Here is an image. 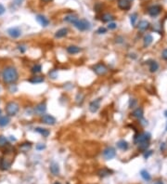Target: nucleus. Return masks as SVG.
I'll return each mask as SVG.
<instances>
[{
  "mask_svg": "<svg viewBox=\"0 0 167 184\" xmlns=\"http://www.w3.org/2000/svg\"><path fill=\"white\" fill-rule=\"evenodd\" d=\"M117 146L119 149H121L123 151H126L128 149V142L125 141L124 139H121L117 142Z\"/></svg>",
  "mask_w": 167,
  "mask_h": 184,
  "instance_id": "17",
  "label": "nucleus"
},
{
  "mask_svg": "<svg viewBox=\"0 0 167 184\" xmlns=\"http://www.w3.org/2000/svg\"><path fill=\"white\" fill-rule=\"evenodd\" d=\"M9 167H10V163L7 162V160L3 159L0 163V168L3 170H6V169H8Z\"/></svg>",
  "mask_w": 167,
  "mask_h": 184,
  "instance_id": "26",
  "label": "nucleus"
},
{
  "mask_svg": "<svg viewBox=\"0 0 167 184\" xmlns=\"http://www.w3.org/2000/svg\"><path fill=\"white\" fill-rule=\"evenodd\" d=\"M54 184H60V183H59V182H55V183H54Z\"/></svg>",
  "mask_w": 167,
  "mask_h": 184,
  "instance_id": "47",
  "label": "nucleus"
},
{
  "mask_svg": "<svg viewBox=\"0 0 167 184\" xmlns=\"http://www.w3.org/2000/svg\"><path fill=\"white\" fill-rule=\"evenodd\" d=\"M111 173H112V171L110 170L109 168H106V167H104V168L100 169V170L98 172L99 176H100V177H106V176H109V175H111Z\"/></svg>",
  "mask_w": 167,
  "mask_h": 184,
  "instance_id": "21",
  "label": "nucleus"
},
{
  "mask_svg": "<svg viewBox=\"0 0 167 184\" xmlns=\"http://www.w3.org/2000/svg\"><path fill=\"white\" fill-rule=\"evenodd\" d=\"M137 13L132 14V15H131V17H130V21H131V24H132L133 26H135V25H136V21H137Z\"/></svg>",
  "mask_w": 167,
  "mask_h": 184,
  "instance_id": "33",
  "label": "nucleus"
},
{
  "mask_svg": "<svg viewBox=\"0 0 167 184\" xmlns=\"http://www.w3.org/2000/svg\"><path fill=\"white\" fill-rule=\"evenodd\" d=\"M18 49H19V50H20L21 53H23V52H25V51H26V47H25V46L21 45V46H19V47H18Z\"/></svg>",
  "mask_w": 167,
  "mask_h": 184,
  "instance_id": "40",
  "label": "nucleus"
},
{
  "mask_svg": "<svg viewBox=\"0 0 167 184\" xmlns=\"http://www.w3.org/2000/svg\"><path fill=\"white\" fill-rule=\"evenodd\" d=\"M97 33L99 35H103V34H106L107 33V29L105 27H100L97 31Z\"/></svg>",
  "mask_w": 167,
  "mask_h": 184,
  "instance_id": "36",
  "label": "nucleus"
},
{
  "mask_svg": "<svg viewBox=\"0 0 167 184\" xmlns=\"http://www.w3.org/2000/svg\"><path fill=\"white\" fill-rule=\"evenodd\" d=\"M41 70H42V66L40 64H35L32 67V73H38L41 72Z\"/></svg>",
  "mask_w": 167,
  "mask_h": 184,
  "instance_id": "32",
  "label": "nucleus"
},
{
  "mask_svg": "<svg viewBox=\"0 0 167 184\" xmlns=\"http://www.w3.org/2000/svg\"><path fill=\"white\" fill-rule=\"evenodd\" d=\"M0 90H1V88H0Z\"/></svg>",
  "mask_w": 167,
  "mask_h": 184,
  "instance_id": "51",
  "label": "nucleus"
},
{
  "mask_svg": "<svg viewBox=\"0 0 167 184\" xmlns=\"http://www.w3.org/2000/svg\"><path fill=\"white\" fill-rule=\"evenodd\" d=\"M128 1H133V0H128Z\"/></svg>",
  "mask_w": 167,
  "mask_h": 184,
  "instance_id": "49",
  "label": "nucleus"
},
{
  "mask_svg": "<svg viewBox=\"0 0 167 184\" xmlns=\"http://www.w3.org/2000/svg\"><path fill=\"white\" fill-rule=\"evenodd\" d=\"M73 25L74 27L79 30V31H87V30H90L91 28V24L90 22L86 20V19H77L74 22H73Z\"/></svg>",
  "mask_w": 167,
  "mask_h": 184,
  "instance_id": "3",
  "label": "nucleus"
},
{
  "mask_svg": "<svg viewBox=\"0 0 167 184\" xmlns=\"http://www.w3.org/2000/svg\"><path fill=\"white\" fill-rule=\"evenodd\" d=\"M115 155H116V152L113 147H107L103 151V156L106 160H111L112 158L115 157Z\"/></svg>",
  "mask_w": 167,
  "mask_h": 184,
  "instance_id": "6",
  "label": "nucleus"
},
{
  "mask_svg": "<svg viewBox=\"0 0 167 184\" xmlns=\"http://www.w3.org/2000/svg\"><path fill=\"white\" fill-rule=\"evenodd\" d=\"M80 51H81V49L77 46H70V47L67 48V52L69 54H72H72H77Z\"/></svg>",
  "mask_w": 167,
  "mask_h": 184,
  "instance_id": "15",
  "label": "nucleus"
},
{
  "mask_svg": "<svg viewBox=\"0 0 167 184\" xmlns=\"http://www.w3.org/2000/svg\"><path fill=\"white\" fill-rule=\"evenodd\" d=\"M35 131H36L37 133H39L40 135H42L43 137H45V138L49 137V135L50 134V132H49V129L43 128V127H36V128H35Z\"/></svg>",
  "mask_w": 167,
  "mask_h": 184,
  "instance_id": "16",
  "label": "nucleus"
},
{
  "mask_svg": "<svg viewBox=\"0 0 167 184\" xmlns=\"http://www.w3.org/2000/svg\"><path fill=\"white\" fill-rule=\"evenodd\" d=\"M162 10V7L161 6H158V5H154V6H151V7H149L148 9V13L151 16V17H156L160 14Z\"/></svg>",
  "mask_w": 167,
  "mask_h": 184,
  "instance_id": "9",
  "label": "nucleus"
},
{
  "mask_svg": "<svg viewBox=\"0 0 167 184\" xmlns=\"http://www.w3.org/2000/svg\"><path fill=\"white\" fill-rule=\"evenodd\" d=\"M1 112H2V111H1V109H0V115H1Z\"/></svg>",
  "mask_w": 167,
  "mask_h": 184,
  "instance_id": "48",
  "label": "nucleus"
},
{
  "mask_svg": "<svg viewBox=\"0 0 167 184\" xmlns=\"http://www.w3.org/2000/svg\"><path fill=\"white\" fill-rule=\"evenodd\" d=\"M36 21L44 27L48 26L49 24V21L47 17H45L44 15H37L36 16Z\"/></svg>",
  "mask_w": 167,
  "mask_h": 184,
  "instance_id": "12",
  "label": "nucleus"
},
{
  "mask_svg": "<svg viewBox=\"0 0 167 184\" xmlns=\"http://www.w3.org/2000/svg\"><path fill=\"white\" fill-rule=\"evenodd\" d=\"M5 12H6V8H5V7H4L2 4H0V16H1V15H3Z\"/></svg>",
  "mask_w": 167,
  "mask_h": 184,
  "instance_id": "41",
  "label": "nucleus"
},
{
  "mask_svg": "<svg viewBox=\"0 0 167 184\" xmlns=\"http://www.w3.org/2000/svg\"><path fill=\"white\" fill-rule=\"evenodd\" d=\"M116 27H117V24L114 23V22H110L109 25H108V28L110 30H114V29H116Z\"/></svg>",
  "mask_w": 167,
  "mask_h": 184,
  "instance_id": "38",
  "label": "nucleus"
},
{
  "mask_svg": "<svg viewBox=\"0 0 167 184\" xmlns=\"http://www.w3.org/2000/svg\"><path fill=\"white\" fill-rule=\"evenodd\" d=\"M35 112L37 113V114H39V115H43V114H45L46 113V111H47V105H46V103L45 102H41V103H39V104H37L36 106H35Z\"/></svg>",
  "mask_w": 167,
  "mask_h": 184,
  "instance_id": "13",
  "label": "nucleus"
},
{
  "mask_svg": "<svg viewBox=\"0 0 167 184\" xmlns=\"http://www.w3.org/2000/svg\"><path fill=\"white\" fill-rule=\"evenodd\" d=\"M100 101H101V98H99L95 101H93L90 104H89V111L93 114H95L96 112H98V110L100 109Z\"/></svg>",
  "mask_w": 167,
  "mask_h": 184,
  "instance_id": "8",
  "label": "nucleus"
},
{
  "mask_svg": "<svg viewBox=\"0 0 167 184\" xmlns=\"http://www.w3.org/2000/svg\"><path fill=\"white\" fill-rule=\"evenodd\" d=\"M22 1L23 0H14L13 2H12V5H11V7H19L21 5V3H22Z\"/></svg>",
  "mask_w": 167,
  "mask_h": 184,
  "instance_id": "35",
  "label": "nucleus"
},
{
  "mask_svg": "<svg viewBox=\"0 0 167 184\" xmlns=\"http://www.w3.org/2000/svg\"><path fill=\"white\" fill-rule=\"evenodd\" d=\"M7 144H8L7 139L4 136H0V148L6 147V146H7Z\"/></svg>",
  "mask_w": 167,
  "mask_h": 184,
  "instance_id": "30",
  "label": "nucleus"
},
{
  "mask_svg": "<svg viewBox=\"0 0 167 184\" xmlns=\"http://www.w3.org/2000/svg\"><path fill=\"white\" fill-rule=\"evenodd\" d=\"M137 27H138V29L140 31H145V30H147L150 27V23L147 21H139Z\"/></svg>",
  "mask_w": 167,
  "mask_h": 184,
  "instance_id": "18",
  "label": "nucleus"
},
{
  "mask_svg": "<svg viewBox=\"0 0 167 184\" xmlns=\"http://www.w3.org/2000/svg\"><path fill=\"white\" fill-rule=\"evenodd\" d=\"M166 129H167V126H166Z\"/></svg>",
  "mask_w": 167,
  "mask_h": 184,
  "instance_id": "50",
  "label": "nucleus"
},
{
  "mask_svg": "<svg viewBox=\"0 0 167 184\" xmlns=\"http://www.w3.org/2000/svg\"><path fill=\"white\" fill-rule=\"evenodd\" d=\"M32 148V143L31 142H24L20 146V150L22 152H28Z\"/></svg>",
  "mask_w": 167,
  "mask_h": 184,
  "instance_id": "24",
  "label": "nucleus"
},
{
  "mask_svg": "<svg viewBox=\"0 0 167 184\" xmlns=\"http://www.w3.org/2000/svg\"><path fill=\"white\" fill-rule=\"evenodd\" d=\"M158 69H159V64H158V62H157V61H153L150 63V70H151V73L156 72Z\"/></svg>",
  "mask_w": 167,
  "mask_h": 184,
  "instance_id": "29",
  "label": "nucleus"
},
{
  "mask_svg": "<svg viewBox=\"0 0 167 184\" xmlns=\"http://www.w3.org/2000/svg\"><path fill=\"white\" fill-rule=\"evenodd\" d=\"M7 34L12 38H19L21 35V31L19 27H11L7 29Z\"/></svg>",
  "mask_w": 167,
  "mask_h": 184,
  "instance_id": "7",
  "label": "nucleus"
},
{
  "mask_svg": "<svg viewBox=\"0 0 167 184\" xmlns=\"http://www.w3.org/2000/svg\"><path fill=\"white\" fill-rule=\"evenodd\" d=\"M151 154V151H149V153H145V154H144V157H145V158H148Z\"/></svg>",
  "mask_w": 167,
  "mask_h": 184,
  "instance_id": "43",
  "label": "nucleus"
},
{
  "mask_svg": "<svg viewBox=\"0 0 167 184\" xmlns=\"http://www.w3.org/2000/svg\"><path fill=\"white\" fill-rule=\"evenodd\" d=\"M43 1H44V2H49L50 0H43Z\"/></svg>",
  "mask_w": 167,
  "mask_h": 184,
  "instance_id": "45",
  "label": "nucleus"
},
{
  "mask_svg": "<svg viewBox=\"0 0 167 184\" xmlns=\"http://www.w3.org/2000/svg\"><path fill=\"white\" fill-rule=\"evenodd\" d=\"M162 57H163V59H164V60H166L167 61V49L166 50H165L163 51Z\"/></svg>",
  "mask_w": 167,
  "mask_h": 184,
  "instance_id": "42",
  "label": "nucleus"
},
{
  "mask_svg": "<svg viewBox=\"0 0 167 184\" xmlns=\"http://www.w3.org/2000/svg\"><path fill=\"white\" fill-rule=\"evenodd\" d=\"M50 171H51V173L53 174V175H58V173H59V167H58V165L57 164V163H53L51 166H50Z\"/></svg>",
  "mask_w": 167,
  "mask_h": 184,
  "instance_id": "22",
  "label": "nucleus"
},
{
  "mask_svg": "<svg viewBox=\"0 0 167 184\" xmlns=\"http://www.w3.org/2000/svg\"><path fill=\"white\" fill-rule=\"evenodd\" d=\"M151 139V134L150 133H142L135 137V143L140 144L145 141H149Z\"/></svg>",
  "mask_w": 167,
  "mask_h": 184,
  "instance_id": "5",
  "label": "nucleus"
},
{
  "mask_svg": "<svg viewBox=\"0 0 167 184\" xmlns=\"http://www.w3.org/2000/svg\"><path fill=\"white\" fill-rule=\"evenodd\" d=\"M42 122L49 125H53L56 124V118L50 115H45L42 117Z\"/></svg>",
  "mask_w": 167,
  "mask_h": 184,
  "instance_id": "10",
  "label": "nucleus"
},
{
  "mask_svg": "<svg viewBox=\"0 0 167 184\" xmlns=\"http://www.w3.org/2000/svg\"><path fill=\"white\" fill-rule=\"evenodd\" d=\"M2 79L6 84H14L18 79H19V73L16 68L12 66H7L6 67L1 73Z\"/></svg>",
  "mask_w": 167,
  "mask_h": 184,
  "instance_id": "1",
  "label": "nucleus"
},
{
  "mask_svg": "<svg viewBox=\"0 0 167 184\" xmlns=\"http://www.w3.org/2000/svg\"><path fill=\"white\" fill-rule=\"evenodd\" d=\"M10 122V118L8 116H1L0 117V126H6Z\"/></svg>",
  "mask_w": 167,
  "mask_h": 184,
  "instance_id": "19",
  "label": "nucleus"
},
{
  "mask_svg": "<svg viewBox=\"0 0 167 184\" xmlns=\"http://www.w3.org/2000/svg\"><path fill=\"white\" fill-rule=\"evenodd\" d=\"M30 82L33 84H39L44 82V77L43 76H34L32 79H30Z\"/></svg>",
  "mask_w": 167,
  "mask_h": 184,
  "instance_id": "28",
  "label": "nucleus"
},
{
  "mask_svg": "<svg viewBox=\"0 0 167 184\" xmlns=\"http://www.w3.org/2000/svg\"><path fill=\"white\" fill-rule=\"evenodd\" d=\"M153 41V37L151 35H147L144 37V47H149Z\"/></svg>",
  "mask_w": 167,
  "mask_h": 184,
  "instance_id": "23",
  "label": "nucleus"
},
{
  "mask_svg": "<svg viewBox=\"0 0 167 184\" xmlns=\"http://www.w3.org/2000/svg\"><path fill=\"white\" fill-rule=\"evenodd\" d=\"M149 141H145V142H142V143H140L139 144V149L140 150H142V151H145V150H147V148L149 147Z\"/></svg>",
  "mask_w": 167,
  "mask_h": 184,
  "instance_id": "34",
  "label": "nucleus"
},
{
  "mask_svg": "<svg viewBox=\"0 0 167 184\" xmlns=\"http://www.w3.org/2000/svg\"><path fill=\"white\" fill-rule=\"evenodd\" d=\"M93 71L98 75H105L108 73V67L103 63H98L93 66Z\"/></svg>",
  "mask_w": 167,
  "mask_h": 184,
  "instance_id": "4",
  "label": "nucleus"
},
{
  "mask_svg": "<svg viewBox=\"0 0 167 184\" xmlns=\"http://www.w3.org/2000/svg\"><path fill=\"white\" fill-rule=\"evenodd\" d=\"M154 184H164L162 182H155Z\"/></svg>",
  "mask_w": 167,
  "mask_h": 184,
  "instance_id": "44",
  "label": "nucleus"
},
{
  "mask_svg": "<svg viewBox=\"0 0 167 184\" xmlns=\"http://www.w3.org/2000/svg\"><path fill=\"white\" fill-rule=\"evenodd\" d=\"M165 116L167 117V111H165Z\"/></svg>",
  "mask_w": 167,
  "mask_h": 184,
  "instance_id": "46",
  "label": "nucleus"
},
{
  "mask_svg": "<svg viewBox=\"0 0 167 184\" xmlns=\"http://www.w3.org/2000/svg\"><path fill=\"white\" fill-rule=\"evenodd\" d=\"M46 148V145L44 144V143H38L37 145H36V150H38V151H42V150H44Z\"/></svg>",
  "mask_w": 167,
  "mask_h": 184,
  "instance_id": "37",
  "label": "nucleus"
},
{
  "mask_svg": "<svg viewBox=\"0 0 167 184\" xmlns=\"http://www.w3.org/2000/svg\"><path fill=\"white\" fill-rule=\"evenodd\" d=\"M49 76L51 77V78H56L57 76H58V73H57V72H56L55 70H53V71H51V72H49Z\"/></svg>",
  "mask_w": 167,
  "mask_h": 184,
  "instance_id": "39",
  "label": "nucleus"
},
{
  "mask_svg": "<svg viewBox=\"0 0 167 184\" xmlns=\"http://www.w3.org/2000/svg\"><path fill=\"white\" fill-rule=\"evenodd\" d=\"M5 110L8 116H15L20 111V105L15 101H9L7 103Z\"/></svg>",
  "mask_w": 167,
  "mask_h": 184,
  "instance_id": "2",
  "label": "nucleus"
},
{
  "mask_svg": "<svg viewBox=\"0 0 167 184\" xmlns=\"http://www.w3.org/2000/svg\"><path fill=\"white\" fill-rule=\"evenodd\" d=\"M133 116L138 119H141L143 117V109L142 108H137L133 112Z\"/></svg>",
  "mask_w": 167,
  "mask_h": 184,
  "instance_id": "20",
  "label": "nucleus"
},
{
  "mask_svg": "<svg viewBox=\"0 0 167 184\" xmlns=\"http://www.w3.org/2000/svg\"><path fill=\"white\" fill-rule=\"evenodd\" d=\"M68 34V29L67 28H61L59 30H58L55 34V37L57 38H62L64 36H66Z\"/></svg>",
  "mask_w": 167,
  "mask_h": 184,
  "instance_id": "14",
  "label": "nucleus"
},
{
  "mask_svg": "<svg viewBox=\"0 0 167 184\" xmlns=\"http://www.w3.org/2000/svg\"><path fill=\"white\" fill-rule=\"evenodd\" d=\"M114 18L113 16L110 14V13H106V14H103L102 17H101V21H104V22H111V21H112Z\"/></svg>",
  "mask_w": 167,
  "mask_h": 184,
  "instance_id": "25",
  "label": "nucleus"
},
{
  "mask_svg": "<svg viewBox=\"0 0 167 184\" xmlns=\"http://www.w3.org/2000/svg\"><path fill=\"white\" fill-rule=\"evenodd\" d=\"M118 7L123 10H128L131 7V4L128 0H118Z\"/></svg>",
  "mask_w": 167,
  "mask_h": 184,
  "instance_id": "11",
  "label": "nucleus"
},
{
  "mask_svg": "<svg viewBox=\"0 0 167 184\" xmlns=\"http://www.w3.org/2000/svg\"><path fill=\"white\" fill-rule=\"evenodd\" d=\"M77 19H78V18H77V16H75V15H68V16H66V17L64 18V21H67V22H70V23H72V24H73V22H74Z\"/></svg>",
  "mask_w": 167,
  "mask_h": 184,
  "instance_id": "27",
  "label": "nucleus"
},
{
  "mask_svg": "<svg viewBox=\"0 0 167 184\" xmlns=\"http://www.w3.org/2000/svg\"><path fill=\"white\" fill-rule=\"evenodd\" d=\"M140 175H141V177H142L145 181H150V180L151 179L150 173H149L147 170H142V171L140 172Z\"/></svg>",
  "mask_w": 167,
  "mask_h": 184,
  "instance_id": "31",
  "label": "nucleus"
}]
</instances>
